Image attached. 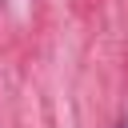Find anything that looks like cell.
Returning <instances> with one entry per match:
<instances>
[]
</instances>
